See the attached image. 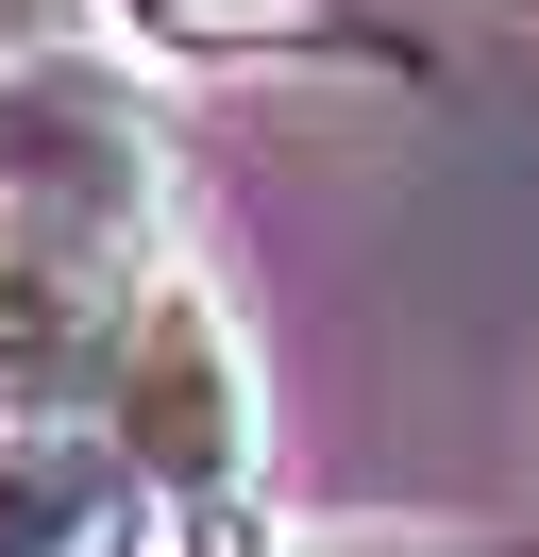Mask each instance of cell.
Returning a JSON list of instances; mask_svg holds the SVG:
<instances>
[{
    "label": "cell",
    "mask_w": 539,
    "mask_h": 557,
    "mask_svg": "<svg viewBox=\"0 0 539 557\" xmlns=\"http://www.w3.org/2000/svg\"><path fill=\"white\" fill-rule=\"evenodd\" d=\"M101 440L152 473L168 523L236 541V507H253V473H270V372H253V321L202 271H152V305H135V338H118V388H101Z\"/></svg>",
    "instance_id": "cell-1"
},
{
    "label": "cell",
    "mask_w": 539,
    "mask_h": 557,
    "mask_svg": "<svg viewBox=\"0 0 539 557\" xmlns=\"http://www.w3.org/2000/svg\"><path fill=\"white\" fill-rule=\"evenodd\" d=\"M0 220L152 253L168 237V136L101 51H0Z\"/></svg>",
    "instance_id": "cell-2"
},
{
    "label": "cell",
    "mask_w": 539,
    "mask_h": 557,
    "mask_svg": "<svg viewBox=\"0 0 539 557\" xmlns=\"http://www.w3.org/2000/svg\"><path fill=\"white\" fill-rule=\"evenodd\" d=\"M152 305V271L51 220H0V422H67L118 388V338Z\"/></svg>",
    "instance_id": "cell-3"
},
{
    "label": "cell",
    "mask_w": 539,
    "mask_h": 557,
    "mask_svg": "<svg viewBox=\"0 0 539 557\" xmlns=\"http://www.w3.org/2000/svg\"><path fill=\"white\" fill-rule=\"evenodd\" d=\"M152 473L101 422H0V557H152Z\"/></svg>",
    "instance_id": "cell-4"
},
{
    "label": "cell",
    "mask_w": 539,
    "mask_h": 557,
    "mask_svg": "<svg viewBox=\"0 0 539 557\" xmlns=\"http://www.w3.org/2000/svg\"><path fill=\"white\" fill-rule=\"evenodd\" d=\"M135 51H168V69H287V51H354V17L337 0H101Z\"/></svg>",
    "instance_id": "cell-5"
},
{
    "label": "cell",
    "mask_w": 539,
    "mask_h": 557,
    "mask_svg": "<svg viewBox=\"0 0 539 557\" xmlns=\"http://www.w3.org/2000/svg\"><path fill=\"white\" fill-rule=\"evenodd\" d=\"M287 557H438V541H287Z\"/></svg>",
    "instance_id": "cell-6"
}]
</instances>
